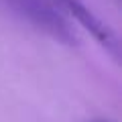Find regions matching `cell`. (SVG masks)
Returning <instances> with one entry per match:
<instances>
[{
  "instance_id": "obj_1",
  "label": "cell",
  "mask_w": 122,
  "mask_h": 122,
  "mask_svg": "<svg viewBox=\"0 0 122 122\" xmlns=\"http://www.w3.org/2000/svg\"><path fill=\"white\" fill-rule=\"evenodd\" d=\"M0 6L45 35L67 45L77 43V35L69 20L51 0H0Z\"/></svg>"
},
{
  "instance_id": "obj_2",
  "label": "cell",
  "mask_w": 122,
  "mask_h": 122,
  "mask_svg": "<svg viewBox=\"0 0 122 122\" xmlns=\"http://www.w3.org/2000/svg\"><path fill=\"white\" fill-rule=\"evenodd\" d=\"M51 2L57 6V8L67 10V12H69L79 25L86 26L102 45H108V47L114 49V39H112V35H110V30L106 29V25H102V22L98 20L96 14L92 12L81 0H51Z\"/></svg>"
},
{
  "instance_id": "obj_3",
  "label": "cell",
  "mask_w": 122,
  "mask_h": 122,
  "mask_svg": "<svg viewBox=\"0 0 122 122\" xmlns=\"http://www.w3.org/2000/svg\"><path fill=\"white\" fill-rule=\"evenodd\" d=\"M96 122H102V120H96Z\"/></svg>"
}]
</instances>
